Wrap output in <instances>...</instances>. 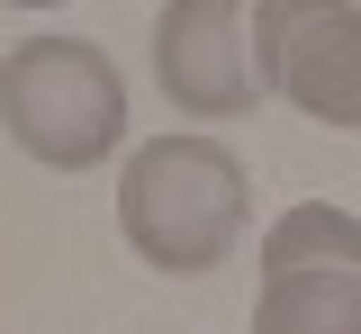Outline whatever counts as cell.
<instances>
[{
  "label": "cell",
  "mask_w": 361,
  "mask_h": 334,
  "mask_svg": "<svg viewBox=\"0 0 361 334\" xmlns=\"http://www.w3.org/2000/svg\"><path fill=\"white\" fill-rule=\"evenodd\" d=\"M9 9H63V0H9Z\"/></svg>",
  "instance_id": "obj_6"
},
{
  "label": "cell",
  "mask_w": 361,
  "mask_h": 334,
  "mask_svg": "<svg viewBox=\"0 0 361 334\" xmlns=\"http://www.w3.org/2000/svg\"><path fill=\"white\" fill-rule=\"evenodd\" d=\"M244 208H253V181H244L235 144L217 136H154L118 172V235L172 280L217 271L244 235Z\"/></svg>",
  "instance_id": "obj_1"
},
{
  "label": "cell",
  "mask_w": 361,
  "mask_h": 334,
  "mask_svg": "<svg viewBox=\"0 0 361 334\" xmlns=\"http://www.w3.org/2000/svg\"><path fill=\"white\" fill-rule=\"evenodd\" d=\"M262 0H163L154 18V91L180 118H253L262 54H253Z\"/></svg>",
  "instance_id": "obj_5"
},
{
  "label": "cell",
  "mask_w": 361,
  "mask_h": 334,
  "mask_svg": "<svg viewBox=\"0 0 361 334\" xmlns=\"http://www.w3.org/2000/svg\"><path fill=\"white\" fill-rule=\"evenodd\" d=\"M262 91L316 127L361 136V0H262L253 9Z\"/></svg>",
  "instance_id": "obj_4"
},
{
  "label": "cell",
  "mask_w": 361,
  "mask_h": 334,
  "mask_svg": "<svg viewBox=\"0 0 361 334\" xmlns=\"http://www.w3.org/2000/svg\"><path fill=\"white\" fill-rule=\"evenodd\" d=\"M253 334H361V217L334 199L280 208L262 235Z\"/></svg>",
  "instance_id": "obj_3"
},
{
  "label": "cell",
  "mask_w": 361,
  "mask_h": 334,
  "mask_svg": "<svg viewBox=\"0 0 361 334\" xmlns=\"http://www.w3.org/2000/svg\"><path fill=\"white\" fill-rule=\"evenodd\" d=\"M0 127L45 172H90L127 144V82L99 37H27L0 54Z\"/></svg>",
  "instance_id": "obj_2"
}]
</instances>
